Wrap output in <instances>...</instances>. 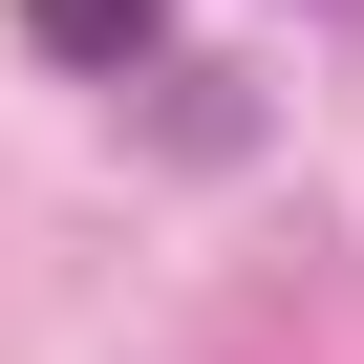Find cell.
Instances as JSON below:
<instances>
[{
  "instance_id": "1",
  "label": "cell",
  "mask_w": 364,
  "mask_h": 364,
  "mask_svg": "<svg viewBox=\"0 0 364 364\" xmlns=\"http://www.w3.org/2000/svg\"><path fill=\"white\" fill-rule=\"evenodd\" d=\"M43 65H150V0H22Z\"/></svg>"
}]
</instances>
